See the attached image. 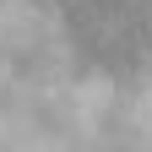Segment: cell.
I'll return each mask as SVG.
<instances>
[{"label": "cell", "mask_w": 152, "mask_h": 152, "mask_svg": "<svg viewBox=\"0 0 152 152\" xmlns=\"http://www.w3.org/2000/svg\"><path fill=\"white\" fill-rule=\"evenodd\" d=\"M0 152H152V141H6Z\"/></svg>", "instance_id": "obj_1"}]
</instances>
